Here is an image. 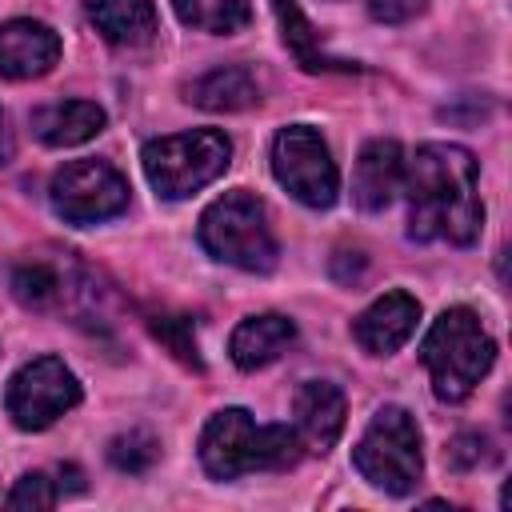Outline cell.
Here are the masks:
<instances>
[{"instance_id": "obj_26", "label": "cell", "mask_w": 512, "mask_h": 512, "mask_svg": "<svg viewBox=\"0 0 512 512\" xmlns=\"http://www.w3.org/2000/svg\"><path fill=\"white\" fill-rule=\"evenodd\" d=\"M364 252L360 248H340L336 256H332V276L340 280V284H356L360 276H364Z\"/></svg>"}, {"instance_id": "obj_8", "label": "cell", "mask_w": 512, "mask_h": 512, "mask_svg": "<svg viewBox=\"0 0 512 512\" xmlns=\"http://www.w3.org/2000/svg\"><path fill=\"white\" fill-rule=\"evenodd\" d=\"M48 200L68 224H100L128 208V180L108 160H72L52 176Z\"/></svg>"}, {"instance_id": "obj_22", "label": "cell", "mask_w": 512, "mask_h": 512, "mask_svg": "<svg viewBox=\"0 0 512 512\" xmlns=\"http://www.w3.org/2000/svg\"><path fill=\"white\" fill-rule=\"evenodd\" d=\"M156 456H160V440H156L152 432H144V428L120 432V436L108 444V460H112V468L132 472V476L148 472V468L156 464Z\"/></svg>"}, {"instance_id": "obj_12", "label": "cell", "mask_w": 512, "mask_h": 512, "mask_svg": "<svg viewBox=\"0 0 512 512\" xmlns=\"http://www.w3.org/2000/svg\"><path fill=\"white\" fill-rule=\"evenodd\" d=\"M416 320H420V300L396 288V292H384L380 300H372V304L352 320V336H356V344H360L364 352L388 356V352H396V348L412 336Z\"/></svg>"}, {"instance_id": "obj_20", "label": "cell", "mask_w": 512, "mask_h": 512, "mask_svg": "<svg viewBox=\"0 0 512 512\" xmlns=\"http://www.w3.org/2000/svg\"><path fill=\"white\" fill-rule=\"evenodd\" d=\"M180 24L200 28V32H240L252 20V4L248 0H172Z\"/></svg>"}, {"instance_id": "obj_24", "label": "cell", "mask_w": 512, "mask_h": 512, "mask_svg": "<svg viewBox=\"0 0 512 512\" xmlns=\"http://www.w3.org/2000/svg\"><path fill=\"white\" fill-rule=\"evenodd\" d=\"M488 440L480 436V432H464V436H456L452 444H448V464L456 468V472H468V468H476V464H484L488 460Z\"/></svg>"}, {"instance_id": "obj_3", "label": "cell", "mask_w": 512, "mask_h": 512, "mask_svg": "<svg viewBox=\"0 0 512 512\" xmlns=\"http://www.w3.org/2000/svg\"><path fill=\"white\" fill-rule=\"evenodd\" d=\"M420 360L432 376V392L444 404H460L488 376L496 344L472 308H444L420 340Z\"/></svg>"}, {"instance_id": "obj_18", "label": "cell", "mask_w": 512, "mask_h": 512, "mask_svg": "<svg viewBox=\"0 0 512 512\" xmlns=\"http://www.w3.org/2000/svg\"><path fill=\"white\" fill-rule=\"evenodd\" d=\"M188 100L196 108H208V112H244L260 100V84L248 68L240 64H228V68H212L204 72L200 80L188 84Z\"/></svg>"}, {"instance_id": "obj_7", "label": "cell", "mask_w": 512, "mask_h": 512, "mask_svg": "<svg viewBox=\"0 0 512 512\" xmlns=\"http://www.w3.org/2000/svg\"><path fill=\"white\" fill-rule=\"evenodd\" d=\"M272 176L284 192H292L308 208H332L340 192L336 160L324 136L308 124H288L272 140Z\"/></svg>"}, {"instance_id": "obj_5", "label": "cell", "mask_w": 512, "mask_h": 512, "mask_svg": "<svg viewBox=\"0 0 512 512\" xmlns=\"http://www.w3.org/2000/svg\"><path fill=\"white\" fill-rule=\"evenodd\" d=\"M228 160H232V140L220 128H192V132L160 136V140H148L140 152L144 176L164 200H184L200 192L228 168Z\"/></svg>"}, {"instance_id": "obj_27", "label": "cell", "mask_w": 512, "mask_h": 512, "mask_svg": "<svg viewBox=\"0 0 512 512\" xmlns=\"http://www.w3.org/2000/svg\"><path fill=\"white\" fill-rule=\"evenodd\" d=\"M8 160H12V132H8V116L0 108V164H8Z\"/></svg>"}, {"instance_id": "obj_16", "label": "cell", "mask_w": 512, "mask_h": 512, "mask_svg": "<svg viewBox=\"0 0 512 512\" xmlns=\"http://www.w3.org/2000/svg\"><path fill=\"white\" fill-rule=\"evenodd\" d=\"M104 128V108L92 100H56L32 112V136L48 148H72Z\"/></svg>"}, {"instance_id": "obj_10", "label": "cell", "mask_w": 512, "mask_h": 512, "mask_svg": "<svg viewBox=\"0 0 512 512\" xmlns=\"http://www.w3.org/2000/svg\"><path fill=\"white\" fill-rule=\"evenodd\" d=\"M8 292L32 312H52L84 292L80 264L68 252L64 256H44V252L20 256L8 264Z\"/></svg>"}, {"instance_id": "obj_2", "label": "cell", "mask_w": 512, "mask_h": 512, "mask_svg": "<svg viewBox=\"0 0 512 512\" xmlns=\"http://www.w3.org/2000/svg\"><path fill=\"white\" fill-rule=\"evenodd\" d=\"M296 428L256 424L244 408L216 412L200 432V464L216 480H236L244 472H284L300 460Z\"/></svg>"}, {"instance_id": "obj_4", "label": "cell", "mask_w": 512, "mask_h": 512, "mask_svg": "<svg viewBox=\"0 0 512 512\" xmlns=\"http://www.w3.org/2000/svg\"><path fill=\"white\" fill-rule=\"evenodd\" d=\"M200 244H204L208 256H216L224 264H236L244 272H272L276 256H280L264 204L244 188L224 192L220 200H212L204 208Z\"/></svg>"}, {"instance_id": "obj_25", "label": "cell", "mask_w": 512, "mask_h": 512, "mask_svg": "<svg viewBox=\"0 0 512 512\" xmlns=\"http://www.w3.org/2000/svg\"><path fill=\"white\" fill-rule=\"evenodd\" d=\"M424 8H428V0H368V16L380 24H408Z\"/></svg>"}, {"instance_id": "obj_6", "label": "cell", "mask_w": 512, "mask_h": 512, "mask_svg": "<svg viewBox=\"0 0 512 512\" xmlns=\"http://www.w3.org/2000/svg\"><path fill=\"white\" fill-rule=\"evenodd\" d=\"M352 464L372 488H380L388 496H408L424 472L416 416L400 404H384L372 416V424L364 428L360 444L352 448Z\"/></svg>"}, {"instance_id": "obj_21", "label": "cell", "mask_w": 512, "mask_h": 512, "mask_svg": "<svg viewBox=\"0 0 512 512\" xmlns=\"http://www.w3.org/2000/svg\"><path fill=\"white\" fill-rule=\"evenodd\" d=\"M148 328H152V336H156L180 364H188V368H196V372L204 368L200 344H196V324H192L188 316H152Z\"/></svg>"}, {"instance_id": "obj_14", "label": "cell", "mask_w": 512, "mask_h": 512, "mask_svg": "<svg viewBox=\"0 0 512 512\" xmlns=\"http://www.w3.org/2000/svg\"><path fill=\"white\" fill-rule=\"evenodd\" d=\"M404 184V152L396 140H368L352 172V200L364 212H380Z\"/></svg>"}, {"instance_id": "obj_19", "label": "cell", "mask_w": 512, "mask_h": 512, "mask_svg": "<svg viewBox=\"0 0 512 512\" xmlns=\"http://www.w3.org/2000/svg\"><path fill=\"white\" fill-rule=\"evenodd\" d=\"M272 8H276V20H280V28H284V44H288V52L300 60V68H308V72L348 68V60H336V56H328V52L320 48V32L308 24V16L300 12L296 0H272Z\"/></svg>"}, {"instance_id": "obj_1", "label": "cell", "mask_w": 512, "mask_h": 512, "mask_svg": "<svg viewBox=\"0 0 512 512\" xmlns=\"http://www.w3.org/2000/svg\"><path fill=\"white\" fill-rule=\"evenodd\" d=\"M476 160L460 144H420L412 160H404V192H408V236L472 244L484 224V204L476 192Z\"/></svg>"}, {"instance_id": "obj_11", "label": "cell", "mask_w": 512, "mask_h": 512, "mask_svg": "<svg viewBox=\"0 0 512 512\" xmlns=\"http://www.w3.org/2000/svg\"><path fill=\"white\" fill-rule=\"evenodd\" d=\"M60 60V36L40 20H8L0 24V76L32 80L52 72Z\"/></svg>"}, {"instance_id": "obj_17", "label": "cell", "mask_w": 512, "mask_h": 512, "mask_svg": "<svg viewBox=\"0 0 512 512\" xmlns=\"http://www.w3.org/2000/svg\"><path fill=\"white\" fill-rule=\"evenodd\" d=\"M84 12L108 44L140 48L156 36V4L152 0H84Z\"/></svg>"}, {"instance_id": "obj_15", "label": "cell", "mask_w": 512, "mask_h": 512, "mask_svg": "<svg viewBox=\"0 0 512 512\" xmlns=\"http://www.w3.org/2000/svg\"><path fill=\"white\" fill-rule=\"evenodd\" d=\"M296 340V324L280 312H260V316H248L232 328V340H228V352H232V364L244 368V372H256L272 360H280Z\"/></svg>"}, {"instance_id": "obj_23", "label": "cell", "mask_w": 512, "mask_h": 512, "mask_svg": "<svg viewBox=\"0 0 512 512\" xmlns=\"http://www.w3.org/2000/svg\"><path fill=\"white\" fill-rule=\"evenodd\" d=\"M56 500H60V488H56V480L48 472H24L4 504L8 508H52Z\"/></svg>"}, {"instance_id": "obj_9", "label": "cell", "mask_w": 512, "mask_h": 512, "mask_svg": "<svg viewBox=\"0 0 512 512\" xmlns=\"http://www.w3.org/2000/svg\"><path fill=\"white\" fill-rule=\"evenodd\" d=\"M76 404H80V380L56 356H40V360L24 364L8 380V396H4V408H8L12 424L24 428V432L48 428L52 420H60Z\"/></svg>"}, {"instance_id": "obj_13", "label": "cell", "mask_w": 512, "mask_h": 512, "mask_svg": "<svg viewBox=\"0 0 512 512\" xmlns=\"http://www.w3.org/2000/svg\"><path fill=\"white\" fill-rule=\"evenodd\" d=\"M296 440L304 452H328L344 432V392L328 380H304L296 388Z\"/></svg>"}]
</instances>
